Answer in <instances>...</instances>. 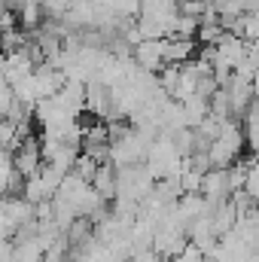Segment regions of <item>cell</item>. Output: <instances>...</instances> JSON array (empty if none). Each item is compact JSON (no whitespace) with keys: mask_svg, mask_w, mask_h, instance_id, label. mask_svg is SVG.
<instances>
[{"mask_svg":"<svg viewBox=\"0 0 259 262\" xmlns=\"http://www.w3.org/2000/svg\"><path fill=\"white\" fill-rule=\"evenodd\" d=\"M70 6H73V0H40V12L52 21H61Z\"/></svg>","mask_w":259,"mask_h":262,"instance_id":"3957f363","label":"cell"},{"mask_svg":"<svg viewBox=\"0 0 259 262\" xmlns=\"http://www.w3.org/2000/svg\"><path fill=\"white\" fill-rule=\"evenodd\" d=\"M92 189L104 198V201H113V195H116V171H113V165H110V162H101V165L95 168Z\"/></svg>","mask_w":259,"mask_h":262,"instance_id":"7a4b0ae2","label":"cell"},{"mask_svg":"<svg viewBox=\"0 0 259 262\" xmlns=\"http://www.w3.org/2000/svg\"><path fill=\"white\" fill-rule=\"evenodd\" d=\"M195 49H198L195 40L168 34V37H165V49H162V61H165V64H183V61H189L195 55Z\"/></svg>","mask_w":259,"mask_h":262,"instance_id":"6da1fadb","label":"cell"}]
</instances>
